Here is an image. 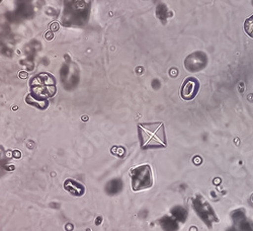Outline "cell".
I'll use <instances>...</instances> for the list:
<instances>
[{"label":"cell","instance_id":"obj_2","mask_svg":"<svg viewBox=\"0 0 253 231\" xmlns=\"http://www.w3.org/2000/svg\"><path fill=\"white\" fill-rule=\"evenodd\" d=\"M132 187L134 191H142L149 188L153 185L151 167L149 165L137 166L130 172Z\"/></svg>","mask_w":253,"mask_h":231},{"label":"cell","instance_id":"obj_3","mask_svg":"<svg viewBox=\"0 0 253 231\" xmlns=\"http://www.w3.org/2000/svg\"><path fill=\"white\" fill-rule=\"evenodd\" d=\"M200 85L196 78H187L181 89V96L185 100L194 99L199 92Z\"/></svg>","mask_w":253,"mask_h":231},{"label":"cell","instance_id":"obj_1","mask_svg":"<svg viewBox=\"0 0 253 231\" xmlns=\"http://www.w3.org/2000/svg\"><path fill=\"white\" fill-rule=\"evenodd\" d=\"M142 147L166 146L163 123H146L139 125Z\"/></svg>","mask_w":253,"mask_h":231},{"label":"cell","instance_id":"obj_4","mask_svg":"<svg viewBox=\"0 0 253 231\" xmlns=\"http://www.w3.org/2000/svg\"><path fill=\"white\" fill-rule=\"evenodd\" d=\"M64 188L76 197H81L85 193V187L80 183L74 181V180H66L64 183Z\"/></svg>","mask_w":253,"mask_h":231},{"label":"cell","instance_id":"obj_5","mask_svg":"<svg viewBox=\"0 0 253 231\" xmlns=\"http://www.w3.org/2000/svg\"><path fill=\"white\" fill-rule=\"evenodd\" d=\"M244 28H245V31L247 32V34L253 38V16L246 20Z\"/></svg>","mask_w":253,"mask_h":231}]
</instances>
